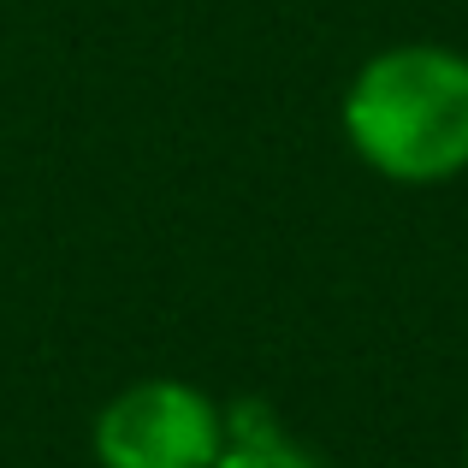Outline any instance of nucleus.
<instances>
[{"instance_id": "nucleus-4", "label": "nucleus", "mask_w": 468, "mask_h": 468, "mask_svg": "<svg viewBox=\"0 0 468 468\" xmlns=\"http://www.w3.org/2000/svg\"><path fill=\"white\" fill-rule=\"evenodd\" d=\"M463 468H468V445H463Z\"/></svg>"}, {"instance_id": "nucleus-2", "label": "nucleus", "mask_w": 468, "mask_h": 468, "mask_svg": "<svg viewBox=\"0 0 468 468\" xmlns=\"http://www.w3.org/2000/svg\"><path fill=\"white\" fill-rule=\"evenodd\" d=\"M226 410L184 379H137L95 415L101 468H214Z\"/></svg>"}, {"instance_id": "nucleus-3", "label": "nucleus", "mask_w": 468, "mask_h": 468, "mask_svg": "<svg viewBox=\"0 0 468 468\" xmlns=\"http://www.w3.org/2000/svg\"><path fill=\"white\" fill-rule=\"evenodd\" d=\"M214 468H326V463L279 433V439H261V445H226L214 457Z\"/></svg>"}, {"instance_id": "nucleus-1", "label": "nucleus", "mask_w": 468, "mask_h": 468, "mask_svg": "<svg viewBox=\"0 0 468 468\" xmlns=\"http://www.w3.org/2000/svg\"><path fill=\"white\" fill-rule=\"evenodd\" d=\"M344 137L391 184H445L468 166V59L433 42L374 54L344 95Z\"/></svg>"}]
</instances>
